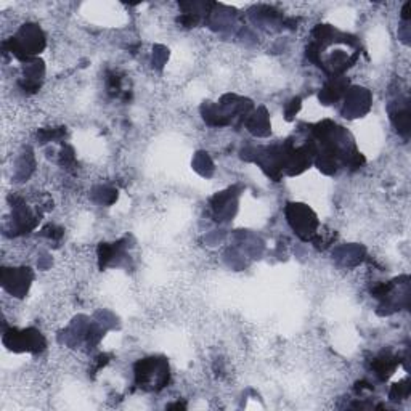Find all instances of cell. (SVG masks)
I'll return each mask as SVG.
<instances>
[{"label": "cell", "instance_id": "1", "mask_svg": "<svg viewBox=\"0 0 411 411\" xmlns=\"http://www.w3.org/2000/svg\"><path fill=\"white\" fill-rule=\"evenodd\" d=\"M10 346L9 349H15L20 350L18 347H23V350H44L45 349V339L42 337L39 331L35 330H26V331H11V344H7Z\"/></svg>", "mask_w": 411, "mask_h": 411}]
</instances>
